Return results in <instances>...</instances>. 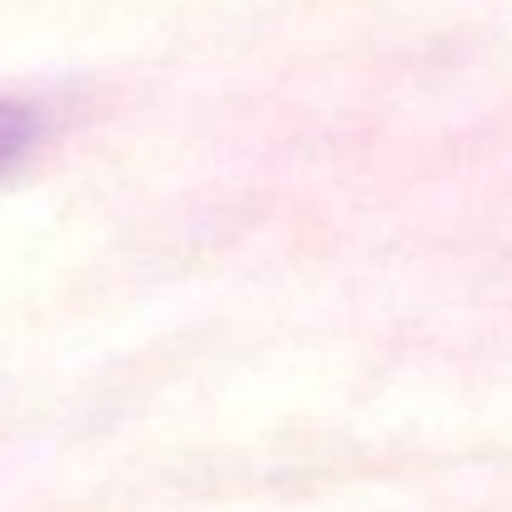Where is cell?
Instances as JSON below:
<instances>
[{
  "mask_svg": "<svg viewBox=\"0 0 512 512\" xmlns=\"http://www.w3.org/2000/svg\"><path fill=\"white\" fill-rule=\"evenodd\" d=\"M35 135H40V115H35L30 105L0 95V174L35 145Z\"/></svg>",
  "mask_w": 512,
  "mask_h": 512,
  "instance_id": "cell-1",
  "label": "cell"
}]
</instances>
